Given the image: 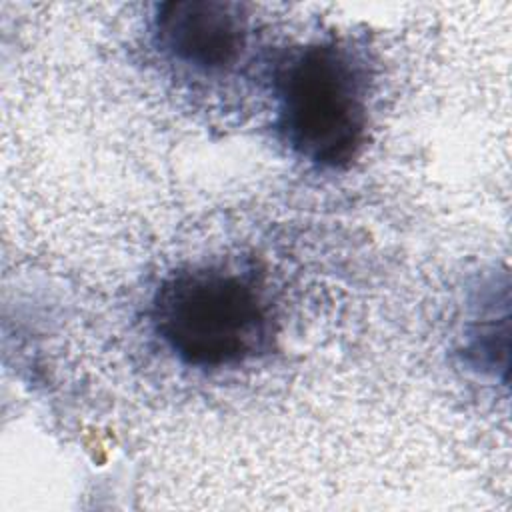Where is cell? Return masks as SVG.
I'll list each match as a JSON object with an SVG mask.
<instances>
[{
    "label": "cell",
    "mask_w": 512,
    "mask_h": 512,
    "mask_svg": "<svg viewBox=\"0 0 512 512\" xmlns=\"http://www.w3.org/2000/svg\"><path fill=\"white\" fill-rule=\"evenodd\" d=\"M274 128L292 154L324 170L350 166L370 124L372 70L346 40L304 44L274 70Z\"/></svg>",
    "instance_id": "obj_1"
},
{
    "label": "cell",
    "mask_w": 512,
    "mask_h": 512,
    "mask_svg": "<svg viewBox=\"0 0 512 512\" xmlns=\"http://www.w3.org/2000/svg\"><path fill=\"white\" fill-rule=\"evenodd\" d=\"M156 48L180 68L214 76L232 70L248 44L250 16L238 2L174 0L156 6Z\"/></svg>",
    "instance_id": "obj_3"
},
{
    "label": "cell",
    "mask_w": 512,
    "mask_h": 512,
    "mask_svg": "<svg viewBox=\"0 0 512 512\" xmlns=\"http://www.w3.org/2000/svg\"><path fill=\"white\" fill-rule=\"evenodd\" d=\"M150 324L168 352L198 370L236 368L270 352L272 304L252 272L220 264L170 272L150 302Z\"/></svg>",
    "instance_id": "obj_2"
}]
</instances>
